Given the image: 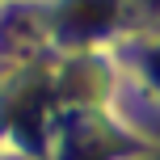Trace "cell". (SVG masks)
I'll return each mask as SVG.
<instances>
[{"instance_id": "6da1fadb", "label": "cell", "mask_w": 160, "mask_h": 160, "mask_svg": "<svg viewBox=\"0 0 160 160\" xmlns=\"http://www.w3.org/2000/svg\"><path fill=\"white\" fill-rule=\"evenodd\" d=\"M156 68H160V59H156Z\"/></svg>"}]
</instances>
